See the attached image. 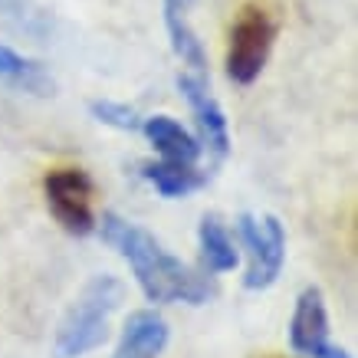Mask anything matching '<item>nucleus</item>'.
Segmentation results:
<instances>
[{"label": "nucleus", "instance_id": "nucleus-1", "mask_svg": "<svg viewBox=\"0 0 358 358\" xmlns=\"http://www.w3.org/2000/svg\"><path fill=\"white\" fill-rule=\"evenodd\" d=\"M96 227L102 234V240L129 260L131 273H135V280H138L141 293H145L148 303L201 306V303H207V296L214 293L207 273L191 270L185 260H178L174 253H168L138 224H131V220L109 210V214H102V220H96Z\"/></svg>", "mask_w": 358, "mask_h": 358}, {"label": "nucleus", "instance_id": "nucleus-2", "mask_svg": "<svg viewBox=\"0 0 358 358\" xmlns=\"http://www.w3.org/2000/svg\"><path fill=\"white\" fill-rule=\"evenodd\" d=\"M122 303V282L109 273H99L79 289L73 306L59 319L53 338V358H83L109 336V319Z\"/></svg>", "mask_w": 358, "mask_h": 358}, {"label": "nucleus", "instance_id": "nucleus-3", "mask_svg": "<svg viewBox=\"0 0 358 358\" xmlns=\"http://www.w3.org/2000/svg\"><path fill=\"white\" fill-rule=\"evenodd\" d=\"M273 40H276V23L263 7L250 3L243 7L230 30V50H227V76L237 86L257 83L263 66L270 59Z\"/></svg>", "mask_w": 358, "mask_h": 358}, {"label": "nucleus", "instance_id": "nucleus-4", "mask_svg": "<svg viewBox=\"0 0 358 358\" xmlns=\"http://www.w3.org/2000/svg\"><path fill=\"white\" fill-rule=\"evenodd\" d=\"M237 230L240 240L247 247V276H243V286L247 289H270L273 282L280 280L282 263H286V230H282L280 217L273 214H240L237 217Z\"/></svg>", "mask_w": 358, "mask_h": 358}, {"label": "nucleus", "instance_id": "nucleus-5", "mask_svg": "<svg viewBox=\"0 0 358 358\" xmlns=\"http://www.w3.org/2000/svg\"><path fill=\"white\" fill-rule=\"evenodd\" d=\"M46 207L56 217V224L73 234V237H89L96 230V214H92V178L83 168H56L43 181Z\"/></svg>", "mask_w": 358, "mask_h": 358}, {"label": "nucleus", "instance_id": "nucleus-6", "mask_svg": "<svg viewBox=\"0 0 358 358\" xmlns=\"http://www.w3.org/2000/svg\"><path fill=\"white\" fill-rule=\"evenodd\" d=\"M289 345L303 358H352L329 336L326 296L319 286H306L296 299L293 322H289Z\"/></svg>", "mask_w": 358, "mask_h": 358}, {"label": "nucleus", "instance_id": "nucleus-7", "mask_svg": "<svg viewBox=\"0 0 358 358\" xmlns=\"http://www.w3.org/2000/svg\"><path fill=\"white\" fill-rule=\"evenodd\" d=\"M178 89L181 96L187 99V106L194 112L197 131H201V148L207 145V152L214 158H227L230 152V131H227V115L220 109V102L210 96L204 76H194V73H181L178 76Z\"/></svg>", "mask_w": 358, "mask_h": 358}, {"label": "nucleus", "instance_id": "nucleus-8", "mask_svg": "<svg viewBox=\"0 0 358 358\" xmlns=\"http://www.w3.org/2000/svg\"><path fill=\"white\" fill-rule=\"evenodd\" d=\"M168 336L171 329L164 315H158L155 309H135L122 326L112 358H162V352L168 348Z\"/></svg>", "mask_w": 358, "mask_h": 358}, {"label": "nucleus", "instance_id": "nucleus-9", "mask_svg": "<svg viewBox=\"0 0 358 358\" xmlns=\"http://www.w3.org/2000/svg\"><path fill=\"white\" fill-rule=\"evenodd\" d=\"M141 135L155 145V152L162 155V162L197 164L201 152H204L201 141L181 122H174L171 115H148V119H141Z\"/></svg>", "mask_w": 358, "mask_h": 358}, {"label": "nucleus", "instance_id": "nucleus-10", "mask_svg": "<svg viewBox=\"0 0 358 358\" xmlns=\"http://www.w3.org/2000/svg\"><path fill=\"white\" fill-rule=\"evenodd\" d=\"M191 3H194V0H164V27H168V36H171V50L181 56V63H185L194 76L207 79L204 46H201L197 33L191 30V23H187Z\"/></svg>", "mask_w": 358, "mask_h": 358}, {"label": "nucleus", "instance_id": "nucleus-11", "mask_svg": "<svg viewBox=\"0 0 358 358\" xmlns=\"http://www.w3.org/2000/svg\"><path fill=\"white\" fill-rule=\"evenodd\" d=\"M197 247H201V260H204L207 273L237 270V263H240L237 243H234L227 224L217 214H204L201 217V224H197Z\"/></svg>", "mask_w": 358, "mask_h": 358}, {"label": "nucleus", "instance_id": "nucleus-12", "mask_svg": "<svg viewBox=\"0 0 358 358\" xmlns=\"http://www.w3.org/2000/svg\"><path fill=\"white\" fill-rule=\"evenodd\" d=\"M141 174H145V181H148L162 197H168V201L187 197L191 191L207 185V171H201L197 164L148 162V164H141Z\"/></svg>", "mask_w": 358, "mask_h": 358}, {"label": "nucleus", "instance_id": "nucleus-13", "mask_svg": "<svg viewBox=\"0 0 358 358\" xmlns=\"http://www.w3.org/2000/svg\"><path fill=\"white\" fill-rule=\"evenodd\" d=\"M0 79L17 89H27L33 96H50L53 92V79L43 73V66L20 56L7 43H0Z\"/></svg>", "mask_w": 358, "mask_h": 358}, {"label": "nucleus", "instance_id": "nucleus-14", "mask_svg": "<svg viewBox=\"0 0 358 358\" xmlns=\"http://www.w3.org/2000/svg\"><path fill=\"white\" fill-rule=\"evenodd\" d=\"M89 112H92L96 122L112 125V129H119V131H141V115L135 109H129L125 102L99 99V102H89Z\"/></svg>", "mask_w": 358, "mask_h": 358}]
</instances>
